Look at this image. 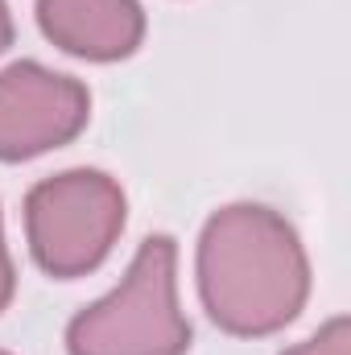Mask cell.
<instances>
[{
	"label": "cell",
	"mask_w": 351,
	"mask_h": 355,
	"mask_svg": "<svg viewBox=\"0 0 351 355\" xmlns=\"http://www.w3.org/2000/svg\"><path fill=\"white\" fill-rule=\"evenodd\" d=\"M91 120V95L79 79L42 62L0 71V162H29L71 145Z\"/></svg>",
	"instance_id": "4"
},
{
	"label": "cell",
	"mask_w": 351,
	"mask_h": 355,
	"mask_svg": "<svg viewBox=\"0 0 351 355\" xmlns=\"http://www.w3.org/2000/svg\"><path fill=\"white\" fill-rule=\"evenodd\" d=\"M281 355H351V322L343 314H335L331 322H323L306 343L285 347Z\"/></svg>",
	"instance_id": "6"
},
{
	"label": "cell",
	"mask_w": 351,
	"mask_h": 355,
	"mask_svg": "<svg viewBox=\"0 0 351 355\" xmlns=\"http://www.w3.org/2000/svg\"><path fill=\"white\" fill-rule=\"evenodd\" d=\"M33 12L46 42L83 62L132 58L145 42L141 0H37Z\"/></svg>",
	"instance_id": "5"
},
{
	"label": "cell",
	"mask_w": 351,
	"mask_h": 355,
	"mask_svg": "<svg viewBox=\"0 0 351 355\" xmlns=\"http://www.w3.org/2000/svg\"><path fill=\"white\" fill-rule=\"evenodd\" d=\"M194 277L207 318L236 339L285 331L310 297L302 236L281 211L261 202L219 207L203 223Z\"/></svg>",
	"instance_id": "1"
},
{
	"label": "cell",
	"mask_w": 351,
	"mask_h": 355,
	"mask_svg": "<svg viewBox=\"0 0 351 355\" xmlns=\"http://www.w3.org/2000/svg\"><path fill=\"white\" fill-rule=\"evenodd\" d=\"M71 355H186L190 322L178 302V244L149 236L120 285L67 327Z\"/></svg>",
	"instance_id": "2"
},
{
	"label": "cell",
	"mask_w": 351,
	"mask_h": 355,
	"mask_svg": "<svg viewBox=\"0 0 351 355\" xmlns=\"http://www.w3.org/2000/svg\"><path fill=\"white\" fill-rule=\"evenodd\" d=\"M0 355H8V352H0Z\"/></svg>",
	"instance_id": "9"
},
{
	"label": "cell",
	"mask_w": 351,
	"mask_h": 355,
	"mask_svg": "<svg viewBox=\"0 0 351 355\" xmlns=\"http://www.w3.org/2000/svg\"><path fill=\"white\" fill-rule=\"evenodd\" d=\"M128 219L120 182L103 170H62L25 194V240L42 272L87 277L108 261Z\"/></svg>",
	"instance_id": "3"
},
{
	"label": "cell",
	"mask_w": 351,
	"mask_h": 355,
	"mask_svg": "<svg viewBox=\"0 0 351 355\" xmlns=\"http://www.w3.org/2000/svg\"><path fill=\"white\" fill-rule=\"evenodd\" d=\"M12 46V12H8V4L0 0V54Z\"/></svg>",
	"instance_id": "8"
},
{
	"label": "cell",
	"mask_w": 351,
	"mask_h": 355,
	"mask_svg": "<svg viewBox=\"0 0 351 355\" xmlns=\"http://www.w3.org/2000/svg\"><path fill=\"white\" fill-rule=\"evenodd\" d=\"M12 289H17V268H12V257H8V244H4V219H0V310H8Z\"/></svg>",
	"instance_id": "7"
}]
</instances>
